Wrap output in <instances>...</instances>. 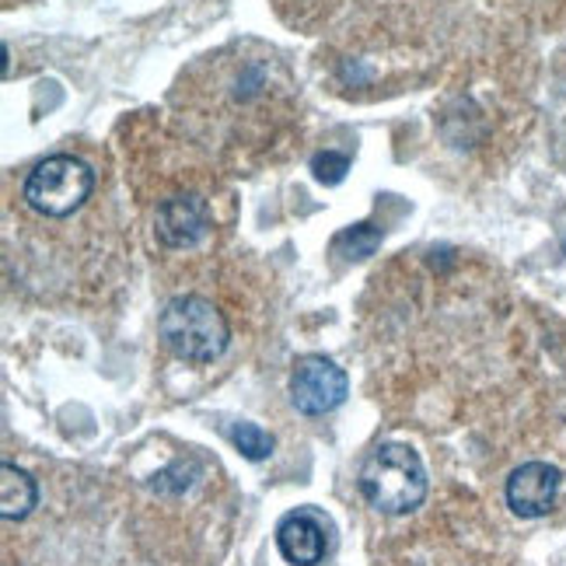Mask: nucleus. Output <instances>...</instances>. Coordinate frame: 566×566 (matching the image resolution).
Here are the masks:
<instances>
[{"label": "nucleus", "instance_id": "11", "mask_svg": "<svg viewBox=\"0 0 566 566\" xmlns=\"http://www.w3.org/2000/svg\"><path fill=\"white\" fill-rule=\"evenodd\" d=\"M200 475V462L196 459H176L165 472H158L150 479V490L161 493V496H179L192 486V479Z\"/></svg>", "mask_w": 566, "mask_h": 566}, {"label": "nucleus", "instance_id": "1", "mask_svg": "<svg viewBox=\"0 0 566 566\" xmlns=\"http://www.w3.org/2000/svg\"><path fill=\"white\" fill-rule=\"evenodd\" d=\"M360 493L381 514H409L427 500V469L409 444H381L360 465Z\"/></svg>", "mask_w": 566, "mask_h": 566}, {"label": "nucleus", "instance_id": "10", "mask_svg": "<svg viewBox=\"0 0 566 566\" xmlns=\"http://www.w3.org/2000/svg\"><path fill=\"white\" fill-rule=\"evenodd\" d=\"M231 444L242 451L249 462H263L273 454V438L259 423H249V420L231 427Z\"/></svg>", "mask_w": 566, "mask_h": 566}, {"label": "nucleus", "instance_id": "5", "mask_svg": "<svg viewBox=\"0 0 566 566\" xmlns=\"http://www.w3.org/2000/svg\"><path fill=\"white\" fill-rule=\"evenodd\" d=\"M329 521L312 507H297L280 517L276 549L291 566H318L329 553Z\"/></svg>", "mask_w": 566, "mask_h": 566}, {"label": "nucleus", "instance_id": "6", "mask_svg": "<svg viewBox=\"0 0 566 566\" xmlns=\"http://www.w3.org/2000/svg\"><path fill=\"white\" fill-rule=\"evenodd\" d=\"M559 479V469L549 462H525L507 479V507L517 517H546L556 507Z\"/></svg>", "mask_w": 566, "mask_h": 566}, {"label": "nucleus", "instance_id": "8", "mask_svg": "<svg viewBox=\"0 0 566 566\" xmlns=\"http://www.w3.org/2000/svg\"><path fill=\"white\" fill-rule=\"evenodd\" d=\"M35 504H39L35 479L25 469L4 462V469H0V514H4V521L29 517Z\"/></svg>", "mask_w": 566, "mask_h": 566}, {"label": "nucleus", "instance_id": "7", "mask_svg": "<svg viewBox=\"0 0 566 566\" xmlns=\"http://www.w3.org/2000/svg\"><path fill=\"white\" fill-rule=\"evenodd\" d=\"M210 228V210L196 192H179L158 207V242L165 249H192Z\"/></svg>", "mask_w": 566, "mask_h": 566}, {"label": "nucleus", "instance_id": "3", "mask_svg": "<svg viewBox=\"0 0 566 566\" xmlns=\"http://www.w3.org/2000/svg\"><path fill=\"white\" fill-rule=\"evenodd\" d=\"M95 189L92 168L71 158V155H53L39 161L29 179H25V200L42 217H71Z\"/></svg>", "mask_w": 566, "mask_h": 566}, {"label": "nucleus", "instance_id": "2", "mask_svg": "<svg viewBox=\"0 0 566 566\" xmlns=\"http://www.w3.org/2000/svg\"><path fill=\"white\" fill-rule=\"evenodd\" d=\"M161 343L179 360L189 364H210L228 350V318L217 312V304L200 294H182L165 304L158 318Z\"/></svg>", "mask_w": 566, "mask_h": 566}, {"label": "nucleus", "instance_id": "4", "mask_svg": "<svg viewBox=\"0 0 566 566\" xmlns=\"http://www.w3.org/2000/svg\"><path fill=\"white\" fill-rule=\"evenodd\" d=\"M346 396H350V381H346L343 367H336L322 354L297 357L291 371V402L297 406V412H304V417H325V412L339 409Z\"/></svg>", "mask_w": 566, "mask_h": 566}, {"label": "nucleus", "instance_id": "9", "mask_svg": "<svg viewBox=\"0 0 566 566\" xmlns=\"http://www.w3.org/2000/svg\"><path fill=\"white\" fill-rule=\"evenodd\" d=\"M336 252L346 255V259H367L375 255L378 245H381V228L375 224H357V228H346L336 234Z\"/></svg>", "mask_w": 566, "mask_h": 566}, {"label": "nucleus", "instance_id": "12", "mask_svg": "<svg viewBox=\"0 0 566 566\" xmlns=\"http://www.w3.org/2000/svg\"><path fill=\"white\" fill-rule=\"evenodd\" d=\"M312 171H315V179H318V182H325V186H339V182L346 179V171H350V158L339 155V150H325V155H315Z\"/></svg>", "mask_w": 566, "mask_h": 566}]
</instances>
